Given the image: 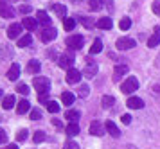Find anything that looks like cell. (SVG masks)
Masks as SVG:
<instances>
[{"label":"cell","mask_w":160,"mask_h":149,"mask_svg":"<svg viewBox=\"0 0 160 149\" xmlns=\"http://www.w3.org/2000/svg\"><path fill=\"white\" fill-rule=\"evenodd\" d=\"M72 63H74V54L72 52H67V54H61V56L58 57V65L61 67V68H70L72 67Z\"/></svg>","instance_id":"cell-8"},{"label":"cell","mask_w":160,"mask_h":149,"mask_svg":"<svg viewBox=\"0 0 160 149\" xmlns=\"http://www.w3.org/2000/svg\"><path fill=\"white\" fill-rule=\"evenodd\" d=\"M153 95H155L157 99H160V85H155V86H153Z\"/></svg>","instance_id":"cell-44"},{"label":"cell","mask_w":160,"mask_h":149,"mask_svg":"<svg viewBox=\"0 0 160 149\" xmlns=\"http://www.w3.org/2000/svg\"><path fill=\"white\" fill-rule=\"evenodd\" d=\"M95 25L99 29H104V31H110V29L113 27V22H112V18H108V16H104V18H101V20L95 22Z\"/></svg>","instance_id":"cell-16"},{"label":"cell","mask_w":160,"mask_h":149,"mask_svg":"<svg viewBox=\"0 0 160 149\" xmlns=\"http://www.w3.org/2000/svg\"><path fill=\"white\" fill-rule=\"evenodd\" d=\"M138 88V81H137V77H128L126 81H124L122 85H121V92L122 93H128L130 95L131 92H135Z\"/></svg>","instance_id":"cell-3"},{"label":"cell","mask_w":160,"mask_h":149,"mask_svg":"<svg viewBox=\"0 0 160 149\" xmlns=\"http://www.w3.org/2000/svg\"><path fill=\"white\" fill-rule=\"evenodd\" d=\"M40 68H42V65H40L38 59H29V63H27V72L29 74H38Z\"/></svg>","instance_id":"cell-20"},{"label":"cell","mask_w":160,"mask_h":149,"mask_svg":"<svg viewBox=\"0 0 160 149\" xmlns=\"http://www.w3.org/2000/svg\"><path fill=\"white\" fill-rule=\"evenodd\" d=\"M56 36H58V31L54 27H43L42 32H40V40L43 43H49V42H52V40H56Z\"/></svg>","instance_id":"cell-5"},{"label":"cell","mask_w":160,"mask_h":149,"mask_svg":"<svg viewBox=\"0 0 160 149\" xmlns=\"http://www.w3.org/2000/svg\"><path fill=\"white\" fill-rule=\"evenodd\" d=\"M45 106H47V110H49L51 113H58V112H59V106H58V102H56V101H47V102H45Z\"/></svg>","instance_id":"cell-30"},{"label":"cell","mask_w":160,"mask_h":149,"mask_svg":"<svg viewBox=\"0 0 160 149\" xmlns=\"http://www.w3.org/2000/svg\"><path fill=\"white\" fill-rule=\"evenodd\" d=\"M0 16H4V18H13L15 16V9L9 4L2 2V0H0Z\"/></svg>","instance_id":"cell-10"},{"label":"cell","mask_w":160,"mask_h":149,"mask_svg":"<svg viewBox=\"0 0 160 149\" xmlns=\"http://www.w3.org/2000/svg\"><path fill=\"white\" fill-rule=\"evenodd\" d=\"M126 104H128V106H130L131 110H140V108L144 106V101L140 99V97H130Z\"/></svg>","instance_id":"cell-18"},{"label":"cell","mask_w":160,"mask_h":149,"mask_svg":"<svg viewBox=\"0 0 160 149\" xmlns=\"http://www.w3.org/2000/svg\"><path fill=\"white\" fill-rule=\"evenodd\" d=\"M20 34H22V23H11V25L8 27V36L11 38V40L18 38Z\"/></svg>","instance_id":"cell-11"},{"label":"cell","mask_w":160,"mask_h":149,"mask_svg":"<svg viewBox=\"0 0 160 149\" xmlns=\"http://www.w3.org/2000/svg\"><path fill=\"white\" fill-rule=\"evenodd\" d=\"M38 101H40V102H47V101H49V93H40V95H38Z\"/></svg>","instance_id":"cell-45"},{"label":"cell","mask_w":160,"mask_h":149,"mask_svg":"<svg viewBox=\"0 0 160 149\" xmlns=\"http://www.w3.org/2000/svg\"><path fill=\"white\" fill-rule=\"evenodd\" d=\"M104 129H106V131H108V133H110L112 137H115V138H117L119 135H121V131H119V128H117V126H115V124H113L112 121H108L106 124H104Z\"/></svg>","instance_id":"cell-22"},{"label":"cell","mask_w":160,"mask_h":149,"mask_svg":"<svg viewBox=\"0 0 160 149\" xmlns=\"http://www.w3.org/2000/svg\"><path fill=\"white\" fill-rule=\"evenodd\" d=\"M52 124H54V126H56V128H63V126H61V122H59V121H56V119H54V121H52Z\"/></svg>","instance_id":"cell-48"},{"label":"cell","mask_w":160,"mask_h":149,"mask_svg":"<svg viewBox=\"0 0 160 149\" xmlns=\"http://www.w3.org/2000/svg\"><path fill=\"white\" fill-rule=\"evenodd\" d=\"M102 131H104V128H102L101 121H94L92 124H90V135L101 137V135H102Z\"/></svg>","instance_id":"cell-14"},{"label":"cell","mask_w":160,"mask_h":149,"mask_svg":"<svg viewBox=\"0 0 160 149\" xmlns=\"http://www.w3.org/2000/svg\"><path fill=\"white\" fill-rule=\"evenodd\" d=\"M121 121H122L124 124H130V122L133 121V119H131V115H122V119H121Z\"/></svg>","instance_id":"cell-47"},{"label":"cell","mask_w":160,"mask_h":149,"mask_svg":"<svg viewBox=\"0 0 160 149\" xmlns=\"http://www.w3.org/2000/svg\"><path fill=\"white\" fill-rule=\"evenodd\" d=\"M22 27H25L27 31H34V29L38 27V22L34 20V18H31V16H23Z\"/></svg>","instance_id":"cell-17"},{"label":"cell","mask_w":160,"mask_h":149,"mask_svg":"<svg viewBox=\"0 0 160 149\" xmlns=\"http://www.w3.org/2000/svg\"><path fill=\"white\" fill-rule=\"evenodd\" d=\"M20 13H22V14L31 13V6H22V7H20Z\"/></svg>","instance_id":"cell-46"},{"label":"cell","mask_w":160,"mask_h":149,"mask_svg":"<svg viewBox=\"0 0 160 149\" xmlns=\"http://www.w3.org/2000/svg\"><path fill=\"white\" fill-rule=\"evenodd\" d=\"M79 133V126H78V122H70L68 126H67V135L68 137H74Z\"/></svg>","instance_id":"cell-27"},{"label":"cell","mask_w":160,"mask_h":149,"mask_svg":"<svg viewBox=\"0 0 160 149\" xmlns=\"http://www.w3.org/2000/svg\"><path fill=\"white\" fill-rule=\"evenodd\" d=\"M101 50H102V42L97 38V40L92 43V47H90V54H99Z\"/></svg>","instance_id":"cell-28"},{"label":"cell","mask_w":160,"mask_h":149,"mask_svg":"<svg viewBox=\"0 0 160 149\" xmlns=\"http://www.w3.org/2000/svg\"><path fill=\"white\" fill-rule=\"evenodd\" d=\"M79 81H81V72L78 70V68L70 67V68L67 70V83H68V85H78Z\"/></svg>","instance_id":"cell-6"},{"label":"cell","mask_w":160,"mask_h":149,"mask_svg":"<svg viewBox=\"0 0 160 149\" xmlns=\"http://www.w3.org/2000/svg\"><path fill=\"white\" fill-rule=\"evenodd\" d=\"M99 2H104V6H106V9H108L110 13H113V0H99Z\"/></svg>","instance_id":"cell-39"},{"label":"cell","mask_w":160,"mask_h":149,"mask_svg":"<svg viewBox=\"0 0 160 149\" xmlns=\"http://www.w3.org/2000/svg\"><path fill=\"white\" fill-rule=\"evenodd\" d=\"M29 108H31L29 101H27V99H22L20 102H18V106H16V112H18L20 115H23V113H27V112H29Z\"/></svg>","instance_id":"cell-23"},{"label":"cell","mask_w":160,"mask_h":149,"mask_svg":"<svg viewBox=\"0 0 160 149\" xmlns=\"http://www.w3.org/2000/svg\"><path fill=\"white\" fill-rule=\"evenodd\" d=\"M65 43H67L68 49H81L83 43H85V38H83L81 34H72V36H68V38L65 40Z\"/></svg>","instance_id":"cell-4"},{"label":"cell","mask_w":160,"mask_h":149,"mask_svg":"<svg viewBox=\"0 0 160 149\" xmlns=\"http://www.w3.org/2000/svg\"><path fill=\"white\" fill-rule=\"evenodd\" d=\"M13 106H15V95H6L4 101H2V108L4 110H11Z\"/></svg>","instance_id":"cell-25"},{"label":"cell","mask_w":160,"mask_h":149,"mask_svg":"<svg viewBox=\"0 0 160 149\" xmlns=\"http://www.w3.org/2000/svg\"><path fill=\"white\" fill-rule=\"evenodd\" d=\"M153 13L160 16V0H155L153 2Z\"/></svg>","instance_id":"cell-41"},{"label":"cell","mask_w":160,"mask_h":149,"mask_svg":"<svg viewBox=\"0 0 160 149\" xmlns=\"http://www.w3.org/2000/svg\"><path fill=\"white\" fill-rule=\"evenodd\" d=\"M74 101H76V95L72 92H63L61 93V102L65 104V106H72Z\"/></svg>","instance_id":"cell-19"},{"label":"cell","mask_w":160,"mask_h":149,"mask_svg":"<svg viewBox=\"0 0 160 149\" xmlns=\"http://www.w3.org/2000/svg\"><path fill=\"white\" fill-rule=\"evenodd\" d=\"M160 45V27H155V34L148 40V47L149 49H155V47H158Z\"/></svg>","instance_id":"cell-15"},{"label":"cell","mask_w":160,"mask_h":149,"mask_svg":"<svg viewBox=\"0 0 160 149\" xmlns=\"http://www.w3.org/2000/svg\"><path fill=\"white\" fill-rule=\"evenodd\" d=\"M97 70H99L97 63H95V61L92 59V57H87V59H85V68H83V72H85V77H87V79L95 77Z\"/></svg>","instance_id":"cell-1"},{"label":"cell","mask_w":160,"mask_h":149,"mask_svg":"<svg viewBox=\"0 0 160 149\" xmlns=\"http://www.w3.org/2000/svg\"><path fill=\"white\" fill-rule=\"evenodd\" d=\"M115 47L121 50H130L135 47V40H131V38H126V36H122V38H119L115 42Z\"/></svg>","instance_id":"cell-7"},{"label":"cell","mask_w":160,"mask_h":149,"mask_svg":"<svg viewBox=\"0 0 160 149\" xmlns=\"http://www.w3.org/2000/svg\"><path fill=\"white\" fill-rule=\"evenodd\" d=\"M52 11L58 14L59 18H65L67 16V7L61 6V4H52Z\"/></svg>","instance_id":"cell-24"},{"label":"cell","mask_w":160,"mask_h":149,"mask_svg":"<svg viewBox=\"0 0 160 149\" xmlns=\"http://www.w3.org/2000/svg\"><path fill=\"white\" fill-rule=\"evenodd\" d=\"M36 22L38 23H42V25H43V27H51V16H49V14L45 13V11H38L36 13Z\"/></svg>","instance_id":"cell-12"},{"label":"cell","mask_w":160,"mask_h":149,"mask_svg":"<svg viewBox=\"0 0 160 149\" xmlns=\"http://www.w3.org/2000/svg\"><path fill=\"white\" fill-rule=\"evenodd\" d=\"M0 99H2V90H0Z\"/></svg>","instance_id":"cell-51"},{"label":"cell","mask_w":160,"mask_h":149,"mask_svg":"<svg viewBox=\"0 0 160 149\" xmlns=\"http://www.w3.org/2000/svg\"><path fill=\"white\" fill-rule=\"evenodd\" d=\"M13 2H16V0H13Z\"/></svg>","instance_id":"cell-52"},{"label":"cell","mask_w":160,"mask_h":149,"mask_svg":"<svg viewBox=\"0 0 160 149\" xmlns=\"http://www.w3.org/2000/svg\"><path fill=\"white\" fill-rule=\"evenodd\" d=\"M6 142H8V133L0 128V144H6Z\"/></svg>","instance_id":"cell-42"},{"label":"cell","mask_w":160,"mask_h":149,"mask_svg":"<svg viewBox=\"0 0 160 149\" xmlns=\"http://www.w3.org/2000/svg\"><path fill=\"white\" fill-rule=\"evenodd\" d=\"M27 135H29V131H27V129H22V131L18 133V137H16V138H18V142H23V140L27 138Z\"/></svg>","instance_id":"cell-38"},{"label":"cell","mask_w":160,"mask_h":149,"mask_svg":"<svg viewBox=\"0 0 160 149\" xmlns=\"http://www.w3.org/2000/svg\"><path fill=\"white\" fill-rule=\"evenodd\" d=\"M78 92H79L81 99H85V97H88V93H90V88H88V85H81Z\"/></svg>","instance_id":"cell-34"},{"label":"cell","mask_w":160,"mask_h":149,"mask_svg":"<svg viewBox=\"0 0 160 149\" xmlns=\"http://www.w3.org/2000/svg\"><path fill=\"white\" fill-rule=\"evenodd\" d=\"M101 104H102V108H104V110H110V108L115 106V97H112V95H102Z\"/></svg>","instance_id":"cell-21"},{"label":"cell","mask_w":160,"mask_h":149,"mask_svg":"<svg viewBox=\"0 0 160 149\" xmlns=\"http://www.w3.org/2000/svg\"><path fill=\"white\" fill-rule=\"evenodd\" d=\"M157 67H160V54H158V57H157Z\"/></svg>","instance_id":"cell-50"},{"label":"cell","mask_w":160,"mask_h":149,"mask_svg":"<svg viewBox=\"0 0 160 149\" xmlns=\"http://www.w3.org/2000/svg\"><path fill=\"white\" fill-rule=\"evenodd\" d=\"M119 27H121V31H128V29L131 27V20L128 18V16H124L122 20L119 22Z\"/></svg>","instance_id":"cell-32"},{"label":"cell","mask_w":160,"mask_h":149,"mask_svg":"<svg viewBox=\"0 0 160 149\" xmlns=\"http://www.w3.org/2000/svg\"><path fill=\"white\" fill-rule=\"evenodd\" d=\"M32 140H34L36 144L43 142V140H45V133H43V131H36V133H34V137H32Z\"/></svg>","instance_id":"cell-35"},{"label":"cell","mask_w":160,"mask_h":149,"mask_svg":"<svg viewBox=\"0 0 160 149\" xmlns=\"http://www.w3.org/2000/svg\"><path fill=\"white\" fill-rule=\"evenodd\" d=\"M16 92H18V93H22V95H27V93H29V86H27V85H18Z\"/></svg>","instance_id":"cell-37"},{"label":"cell","mask_w":160,"mask_h":149,"mask_svg":"<svg viewBox=\"0 0 160 149\" xmlns=\"http://www.w3.org/2000/svg\"><path fill=\"white\" fill-rule=\"evenodd\" d=\"M32 43V36L31 34H23L22 38H18V47H29Z\"/></svg>","instance_id":"cell-26"},{"label":"cell","mask_w":160,"mask_h":149,"mask_svg":"<svg viewBox=\"0 0 160 149\" xmlns=\"http://www.w3.org/2000/svg\"><path fill=\"white\" fill-rule=\"evenodd\" d=\"M83 25L87 29H92L95 25V22H92V18H83Z\"/></svg>","instance_id":"cell-40"},{"label":"cell","mask_w":160,"mask_h":149,"mask_svg":"<svg viewBox=\"0 0 160 149\" xmlns=\"http://www.w3.org/2000/svg\"><path fill=\"white\" fill-rule=\"evenodd\" d=\"M65 119L70 122H78V119H79V112H76V110H68L65 113Z\"/></svg>","instance_id":"cell-29"},{"label":"cell","mask_w":160,"mask_h":149,"mask_svg":"<svg viewBox=\"0 0 160 149\" xmlns=\"http://www.w3.org/2000/svg\"><path fill=\"white\" fill-rule=\"evenodd\" d=\"M130 72V67L126 63H121V65H117L115 68H113V81H119V79L122 77V76H126Z\"/></svg>","instance_id":"cell-9"},{"label":"cell","mask_w":160,"mask_h":149,"mask_svg":"<svg viewBox=\"0 0 160 149\" xmlns=\"http://www.w3.org/2000/svg\"><path fill=\"white\" fill-rule=\"evenodd\" d=\"M32 85H34L38 93H49V90H51V81H49V77H34Z\"/></svg>","instance_id":"cell-2"},{"label":"cell","mask_w":160,"mask_h":149,"mask_svg":"<svg viewBox=\"0 0 160 149\" xmlns=\"http://www.w3.org/2000/svg\"><path fill=\"white\" fill-rule=\"evenodd\" d=\"M40 119H42V112L38 108L31 110V121H40Z\"/></svg>","instance_id":"cell-36"},{"label":"cell","mask_w":160,"mask_h":149,"mask_svg":"<svg viewBox=\"0 0 160 149\" xmlns=\"http://www.w3.org/2000/svg\"><path fill=\"white\" fill-rule=\"evenodd\" d=\"M101 2L99 0H88V7H90V11H99L101 9Z\"/></svg>","instance_id":"cell-33"},{"label":"cell","mask_w":160,"mask_h":149,"mask_svg":"<svg viewBox=\"0 0 160 149\" xmlns=\"http://www.w3.org/2000/svg\"><path fill=\"white\" fill-rule=\"evenodd\" d=\"M4 149H18V146H16V144H9V146H6Z\"/></svg>","instance_id":"cell-49"},{"label":"cell","mask_w":160,"mask_h":149,"mask_svg":"<svg viewBox=\"0 0 160 149\" xmlns=\"http://www.w3.org/2000/svg\"><path fill=\"white\" fill-rule=\"evenodd\" d=\"M65 149H79V146L74 142V140H68V142H67V146H65Z\"/></svg>","instance_id":"cell-43"},{"label":"cell","mask_w":160,"mask_h":149,"mask_svg":"<svg viewBox=\"0 0 160 149\" xmlns=\"http://www.w3.org/2000/svg\"><path fill=\"white\" fill-rule=\"evenodd\" d=\"M63 27H65V31H72L74 27H76V20L74 18H63Z\"/></svg>","instance_id":"cell-31"},{"label":"cell","mask_w":160,"mask_h":149,"mask_svg":"<svg viewBox=\"0 0 160 149\" xmlns=\"http://www.w3.org/2000/svg\"><path fill=\"white\" fill-rule=\"evenodd\" d=\"M18 77H20V65L13 63L8 70V79L9 81H15V79H18Z\"/></svg>","instance_id":"cell-13"}]
</instances>
